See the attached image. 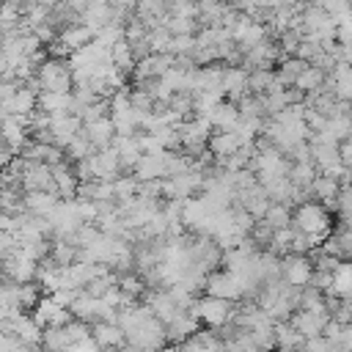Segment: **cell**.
I'll return each mask as SVG.
<instances>
[{
  "instance_id": "1",
  "label": "cell",
  "mask_w": 352,
  "mask_h": 352,
  "mask_svg": "<svg viewBox=\"0 0 352 352\" xmlns=\"http://www.w3.org/2000/svg\"><path fill=\"white\" fill-rule=\"evenodd\" d=\"M292 226L302 234H308L316 248L327 239V234L333 231V220H330V212L322 201H302L294 206V217H292Z\"/></svg>"
},
{
  "instance_id": "2",
  "label": "cell",
  "mask_w": 352,
  "mask_h": 352,
  "mask_svg": "<svg viewBox=\"0 0 352 352\" xmlns=\"http://www.w3.org/2000/svg\"><path fill=\"white\" fill-rule=\"evenodd\" d=\"M36 80L41 91H74V72L69 58L47 55L36 69Z\"/></svg>"
},
{
  "instance_id": "3",
  "label": "cell",
  "mask_w": 352,
  "mask_h": 352,
  "mask_svg": "<svg viewBox=\"0 0 352 352\" xmlns=\"http://www.w3.org/2000/svg\"><path fill=\"white\" fill-rule=\"evenodd\" d=\"M206 327H212V330H220V327H226L231 319H234V302L231 300H226V297H214V294H204V297H195V302H192V308H190Z\"/></svg>"
},
{
  "instance_id": "4",
  "label": "cell",
  "mask_w": 352,
  "mask_h": 352,
  "mask_svg": "<svg viewBox=\"0 0 352 352\" xmlns=\"http://www.w3.org/2000/svg\"><path fill=\"white\" fill-rule=\"evenodd\" d=\"M85 162H88V176L96 179V182H116L124 173V165H121V157H118L116 146L96 148Z\"/></svg>"
},
{
  "instance_id": "5",
  "label": "cell",
  "mask_w": 352,
  "mask_h": 352,
  "mask_svg": "<svg viewBox=\"0 0 352 352\" xmlns=\"http://www.w3.org/2000/svg\"><path fill=\"white\" fill-rule=\"evenodd\" d=\"M314 270H316L314 261L308 256H302V253H286V256H280V275L292 286H300V289L308 286L311 278H314Z\"/></svg>"
},
{
  "instance_id": "6",
  "label": "cell",
  "mask_w": 352,
  "mask_h": 352,
  "mask_svg": "<svg viewBox=\"0 0 352 352\" xmlns=\"http://www.w3.org/2000/svg\"><path fill=\"white\" fill-rule=\"evenodd\" d=\"M278 60H283V52H280L278 41H272V38H264L261 44H256V47L242 52V63L250 72L253 69H272Z\"/></svg>"
},
{
  "instance_id": "7",
  "label": "cell",
  "mask_w": 352,
  "mask_h": 352,
  "mask_svg": "<svg viewBox=\"0 0 352 352\" xmlns=\"http://www.w3.org/2000/svg\"><path fill=\"white\" fill-rule=\"evenodd\" d=\"M223 91H226V99H231V102L239 104V102L250 94V69L226 63V72H223Z\"/></svg>"
},
{
  "instance_id": "8",
  "label": "cell",
  "mask_w": 352,
  "mask_h": 352,
  "mask_svg": "<svg viewBox=\"0 0 352 352\" xmlns=\"http://www.w3.org/2000/svg\"><path fill=\"white\" fill-rule=\"evenodd\" d=\"M80 132H82V118H80V116H74V113L52 116V124H50V140L58 143L60 148H66Z\"/></svg>"
},
{
  "instance_id": "9",
  "label": "cell",
  "mask_w": 352,
  "mask_h": 352,
  "mask_svg": "<svg viewBox=\"0 0 352 352\" xmlns=\"http://www.w3.org/2000/svg\"><path fill=\"white\" fill-rule=\"evenodd\" d=\"M38 94L41 91H36V88H30V85L22 82L19 91L8 102H3V116H22V118L33 116L38 110Z\"/></svg>"
},
{
  "instance_id": "10",
  "label": "cell",
  "mask_w": 352,
  "mask_h": 352,
  "mask_svg": "<svg viewBox=\"0 0 352 352\" xmlns=\"http://www.w3.org/2000/svg\"><path fill=\"white\" fill-rule=\"evenodd\" d=\"M22 190H55V179H52V165L47 162H25L22 170Z\"/></svg>"
},
{
  "instance_id": "11",
  "label": "cell",
  "mask_w": 352,
  "mask_h": 352,
  "mask_svg": "<svg viewBox=\"0 0 352 352\" xmlns=\"http://www.w3.org/2000/svg\"><path fill=\"white\" fill-rule=\"evenodd\" d=\"M6 258V278L16 280V283H33L36 275H38V261L22 256L19 250L11 253V256H3Z\"/></svg>"
},
{
  "instance_id": "12",
  "label": "cell",
  "mask_w": 352,
  "mask_h": 352,
  "mask_svg": "<svg viewBox=\"0 0 352 352\" xmlns=\"http://www.w3.org/2000/svg\"><path fill=\"white\" fill-rule=\"evenodd\" d=\"M327 319H330V314H316V311H308V308H297L289 322L297 327V333L302 338H314V336H322L324 333Z\"/></svg>"
},
{
  "instance_id": "13",
  "label": "cell",
  "mask_w": 352,
  "mask_h": 352,
  "mask_svg": "<svg viewBox=\"0 0 352 352\" xmlns=\"http://www.w3.org/2000/svg\"><path fill=\"white\" fill-rule=\"evenodd\" d=\"M82 132H85V138L94 143V148H107V146H113V140H116V135H118L110 116H102V118H94V121L82 124Z\"/></svg>"
},
{
  "instance_id": "14",
  "label": "cell",
  "mask_w": 352,
  "mask_h": 352,
  "mask_svg": "<svg viewBox=\"0 0 352 352\" xmlns=\"http://www.w3.org/2000/svg\"><path fill=\"white\" fill-rule=\"evenodd\" d=\"M91 336L96 338V344L102 349H121L126 344V333L121 330L118 322H94L91 324Z\"/></svg>"
},
{
  "instance_id": "15",
  "label": "cell",
  "mask_w": 352,
  "mask_h": 352,
  "mask_svg": "<svg viewBox=\"0 0 352 352\" xmlns=\"http://www.w3.org/2000/svg\"><path fill=\"white\" fill-rule=\"evenodd\" d=\"M209 121H212L214 132H234V129L239 126V121H242L239 104L231 102V99H223V102L214 107V113L209 116Z\"/></svg>"
},
{
  "instance_id": "16",
  "label": "cell",
  "mask_w": 352,
  "mask_h": 352,
  "mask_svg": "<svg viewBox=\"0 0 352 352\" xmlns=\"http://www.w3.org/2000/svg\"><path fill=\"white\" fill-rule=\"evenodd\" d=\"M113 19H116V6L113 3H94L80 14V22L88 25L94 33H99L107 25H113Z\"/></svg>"
},
{
  "instance_id": "17",
  "label": "cell",
  "mask_w": 352,
  "mask_h": 352,
  "mask_svg": "<svg viewBox=\"0 0 352 352\" xmlns=\"http://www.w3.org/2000/svg\"><path fill=\"white\" fill-rule=\"evenodd\" d=\"M96 38V33L88 28V25H82V22H74V25H66L63 30H60V36H58V41L69 50V52H77V50H82V47H88L91 41Z\"/></svg>"
},
{
  "instance_id": "18",
  "label": "cell",
  "mask_w": 352,
  "mask_h": 352,
  "mask_svg": "<svg viewBox=\"0 0 352 352\" xmlns=\"http://www.w3.org/2000/svg\"><path fill=\"white\" fill-rule=\"evenodd\" d=\"M60 201L63 198L55 190H30V192H25V209L30 214H41V217H47Z\"/></svg>"
},
{
  "instance_id": "19",
  "label": "cell",
  "mask_w": 352,
  "mask_h": 352,
  "mask_svg": "<svg viewBox=\"0 0 352 352\" xmlns=\"http://www.w3.org/2000/svg\"><path fill=\"white\" fill-rule=\"evenodd\" d=\"M38 107L50 116H60V113H72L74 107V94L72 91H41L38 94Z\"/></svg>"
},
{
  "instance_id": "20",
  "label": "cell",
  "mask_w": 352,
  "mask_h": 352,
  "mask_svg": "<svg viewBox=\"0 0 352 352\" xmlns=\"http://www.w3.org/2000/svg\"><path fill=\"white\" fill-rule=\"evenodd\" d=\"M341 179H336V176H327V173H319L316 179H314V184H311V195L314 198H319L327 209H336V198H338V192H341Z\"/></svg>"
},
{
  "instance_id": "21",
  "label": "cell",
  "mask_w": 352,
  "mask_h": 352,
  "mask_svg": "<svg viewBox=\"0 0 352 352\" xmlns=\"http://www.w3.org/2000/svg\"><path fill=\"white\" fill-rule=\"evenodd\" d=\"M242 146H245V143H242V138H239L236 132H212V138H209V154H212L214 160L231 157V154H236Z\"/></svg>"
},
{
  "instance_id": "22",
  "label": "cell",
  "mask_w": 352,
  "mask_h": 352,
  "mask_svg": "<svg viewBox=\"0 0 352 352\" xmlns=\"http://www.w3.org/2000/svg\"><path fill=\"white\" fill-rule=\"evenodd\" d=\"M72 344L74 341H72L66 324L63 327H44V338H41V349L44 352H66Z\"/></svg>"
},
{
  "instance_id": "23",
  "label": "cell",
  "mask_w": 352,
  "mask_h": 352,
  "mask_svg": "<svg viewBox=\"0 0 352 352\" xmlns=\"http://www.w3.org/2000/svg\"><path fill=\"white\" fill-rule=\"evenodd\" d=\"M319 176V168H316V162L314 160H308V162H292V170H289V179L294 182V187H300V190H308L311 192V184H314V179Z\"/></svg>"
},
{
  "instance_id": "24",
  "label": "cell",
  "mask_w": 352,
  "mask_h": 352,
  "mask_svg": "<svg viewBox=\"0 0 352 352\" xmlns=\"http://www.w3.org/2000/svg\"><path fill=\"white\" fill-rule=\"evenodd\" d=\"M292 217H294V209L289 206V204H270V209H267V214L261 217L272 231H278V228H289L292 226Z\"/></svg>"
},
{
  "instance_id": "25",
  "label": "cell",
  "mask_w": 352,
  "mask_h": 352,
  "mask_svg": "<svg viewBox=\"0 0 352 352\" xmlns=\"http://www.w3.org/2000/svg\"><path fill=\"white\" fill-rule=\"evenodd\" d=\"M305 66H308V60H302V58H297V55H289V58L280 60V66H278V77H280L286 85H294L297 77L305 72Z\"/></svg>"
},
{
  "instance_id": "26",
  "label": "cell",
  "mask_w": 352,
  "mask_h": 352,
  "mask_svg": "<svg viewBox=\"0 0 352 352\" xmlns=\"http://www.w3.org/2000/svg\"><path fill=\"white\" fill-rule=\"evenodd\" d=\"M170 44H173V33H170L165 25L148 30V50H151L154 55H165V52H170Z\"/></svg>"
},
{
  "instance_id": "27",
  "label": "cell",
  "mask_w": 352,
  "mask_h": 352,
  "mask_svg": "<svg viewBox=\"0 0 352 352\" xmlns=\"http://www.w3.org/2000/svg\"><path fill=\"white\" fill-rule=\"evenodd\" d=\"M96 148H94V143L85 138V132H80L69 146H66V154H69V160L72 162H80V160H88L91 154H94Z\"/></svg>"
},
{
  "instance_id": "28",
  "label": "cell",
  "mask_w": 352,
  "mask_h": 352,
  "mask_svg": "<svg viewBox=\"0 0 352 352\" xmlns=\"http://www.w3.org/2000/svg\"><path fill=\"white\" fill-rule=\"evenodd\" d=\"M275 77H278V72H272V69H253L250 72V94H267L272 88Z\"/></svg>"
},
{
  "instance_id": "29",
  "label": "cell",
  "mask_w": 352,
  "mask_h": 352,
  "mask_svg": "<svg viewBox=\"0 0 352 352\" xmlns=\"http://www.w3.org/2000/svg\"><path fill=\"white\" fill-rule=\"evenodd\" d=\"M168 14L170 16H184V19H198L201 6L195 0H168Z\"/></svg>"
},
{
  "instance_id": "30",
  "label": "cell",
  "mask_w": 352,
  "mask_h": 352,
  "mask_svg": "<svg viewBox=\"0 0 352 352\" xmlns=\"http://www.w3.org/2000/svg\"><path fill=\"white\" fill-rule=\"evenodd\" d=\"M165 28H168L173 36H182V33H195V30H201V22H198V19H184V16H170V14H168Z\"/></svg>"
},
{
  "instance_id": "31",
  "label": "cell",
  "mask_w": 352,
  "mask_h": 352,
  "mask_svg": "<svg viewBox=\"0 0 352 352\" xmlns=\"http://www.w3.org/2000/svg\"><path fill=\"white\" fill-rule=\"evenodd\" d=\"M198 47V38L195 33H182V36H173V44H170V55L182 58V55H192Z\"/></svg>"
},
{
  "instance_id": "32",
  "label": "cell",
  "mask_w": 352,
  "mask_h": 352,
  "mask_svg": "<svg viewBox=\"0 0 352 352\" xmlns=\"http://www.w3.org/2000/svg\"><path fill=\"white\" fill-rule=\"evenodd\" d=\"M336 212L341 220H352V187L349 184L341 187V192L336 198Z\"/></svg>"
},
{
  "instance_id": "33",
  "label": "cell",
  "mask_w": 352,
  "mask_h": 352,
  "mask_svg": "<svg viewBox=\"0 0 352 352\" xmlns=\"http://www.w3.org/2000/svg\"><path fill=\"white\" fill-rule=\"evenodd\" d=\"M338 151H341V160H344V165H346V168H352V138L341 140Z\"/></svg>"
},
{
  "instance_id": "34",
  "label": "cell",
  "mask_w": 352,
  "mask_h": 352,
  "mask_svg": "<svg viewBox=\"0 0 352 352\" xmlns=\"http://www.w3.org/2000/svg\"><path fill=\"white\" fill-rule=\"evenodd\" d=\"M198 6H206V3H226V0H195Z\"/></svg>"
}]
</instances>
